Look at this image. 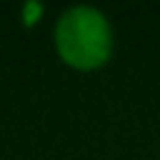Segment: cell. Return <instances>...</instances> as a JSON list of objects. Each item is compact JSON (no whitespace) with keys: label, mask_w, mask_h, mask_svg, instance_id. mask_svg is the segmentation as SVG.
<instances>
[{"label":"cell","mask_w":160,"mask_h":160,"mask_svg":"<svg viewBox=\"0 0 160 160\" xmlns=\"http://www.w3.org/2000/svg\"><path fill=\"white\" fill-rule=\"evenodd\" d=\"M57 48L77 68H94L110 55V29L103 16L90 7L66 11L57 24Z\"/></svg>","instance_id":"cell-1"},{"label":"cell","mask_w":160,"mask_h":160,"mask_svg":"<svg viewBox=\"0 0 160 160\" xmlns=\"http://www.w3.org/2000/svg\"><path fill=\"white\" fill-rule=\"evenodd\" d=\"M40 11H42L40 2H35V0L27 2V5H24V20H27V24L35 22V20H38V16H40Z\"/></svg>","instance_id":"cell-2"}]
</instances>
